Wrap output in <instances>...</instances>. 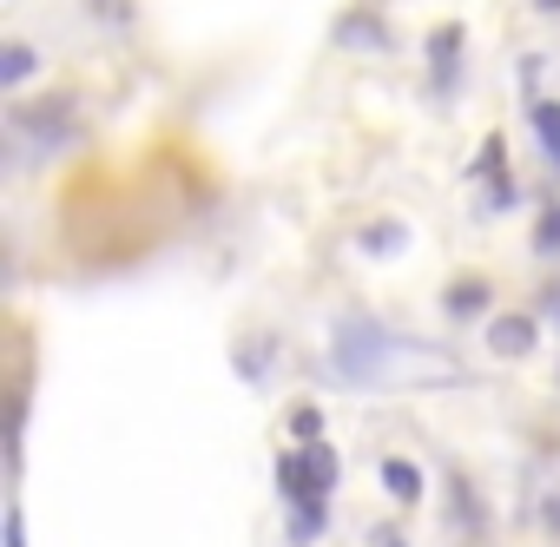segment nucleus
Returning a JSON list of instances; mask_svg holds the SVG:
<instances>
[{
	"mask_svg": "<svg viewBox=\"0 0 560 547\" xmlns=\"http://www.w3.org/2000/svg\"><path fill=\"white\" fill-rule=\"evenodd\" d=\"M8 119H14V132H40V139H54V146H60V139L73 132V100H40V106H14Z\"/></svg>",
	"mask_w": 560,
	"mask_h": 547,
	"instance_id": "f257e3e1",
	"label": "nucleus"
},
{
	"mask_svg": "<svg viewBox=\"0 0 560 547\" xmlns=\"http://www.w3.org/2000/svg\"><path fill=\"white\" fill-rule=\"evenodd\" d=\"M277 488H284L291 501H311V494H324V481H317V462H311V449H298V455H284V462H277Z\"/></svg>",
	"mask_w": 560,
	"mask_h": 547,
	"instance_id": "f03ea898",
	"label": "nucleus"
},
{
	"mask_svg": "<svg viewBox=\"0 0 560 547\" xmlns=\"http://www.w3.org/2000/svg\"><path fill=\"white\" fill-rule=\"evenodd\" d=\"M488 350L494 357H527L534 350V317H494L488 324Z\"/></svg>",
	"mask_w": 560,
	"mask_h": 547,
	"instance_id": "7ed1b4c3",
	"label": "nucleus"
},
{
	"mask_svg": "<svg viewBox=\"0 0 560 547\" xmlns=\"http://www.w3.org/2000/svg\"><path fill=\"white\" fill-rule=\"evenodd\" d=\"M455 54H462V27H435L429 40V67H435V93L455 86Z\"/></svg>",
	"mask_w": 560,
	"mask_h": 547,
	"instance_id": "20e7f679",
	"label": "nucleus"
},
{
	"mask_svg": "<svg viewBox=\"0 0 560 547\" xmlns=\"http://www.w3.org/2000/svg\"><path fill=\"white\" fill-rule=\"evenodd\" d=\"M383 488L396 501H422V468L416 462H383Z\"/></svg>",
	"mask_w": 560,
	"mask_h": 547,
	"instance_id": "39448f33",
	"label": "nucleus"
},
{
	"mask_svg": "<svg viewBox=\"0 0 560 547\" xmlns=\"http://www.w3.org/2000/svg\"><path fill=\"white\" fill-rule=\"evenodd\" d=\"M481 311H488V284L481 278H462L448 291V317H481Z\"/></svg>",
	"mask_w": 560,
	"mask_h": 547,
	"instance_id": "423d86ee",
	"label": "nucleus"
},
{
	"mask_svg": "<svg viewBox=\"0 0 560 547\" xmlns=\"http://www.w3.org/2000/svg\"><path fill=\"white\" fill-rule=\"evenodd\" d=\"M534 132H540V146H547V159L560 165V106H553V100H540V106H534Z\"/></svg>",
	"mask_w": 560,
	"mask_h": 547,
	"instance_id": "0eeeda50",
	"label": "nucleus"
},
{
	"mask_svg": "<svg viewBox=\"0 0 560 547\" xmlns=\"http://www.w3.org/2000/svg\"><path fill=\"white\" fill-rule=\"evenodd\" d=\"M27 73H34V54L14 40L8 54H0V86H27Z\"/></svg>",
	"mask_w": 560,
	"mask_h": 547,
	"instance_id": "6e6552de",
	"label": "nucleus"
},
{
	"mask_svg": "<svg viewBox=\"0 0 560 547\" xmlns=\"http://www.w3.org/2000/svg\"><path fill=\"white\" fill-rule=\"evenodd\" d=\"M324 521H330V514H324V494H311V501H298L291 534H298V540H311V534H324Z\"/></svg>",
	"mask_w": 560,
	"mask_h": 547,
	"instance_id": "1a4fd4ad",
	"label": "nucleus"
},
{
	"mask_svg": "<svg viewBox=\"0 0 560 547\" xmlns=\"http://www.w3.org/2000/svg\"><path fill=\"white\" fill-rule=\"evenodd\" d=\"M534 251H560V205L540 211V224H534Z\"/></svg>",
	"mask_w": 560,
	"mask_h": 547,
	"instance_id": "9d476101",
	"label": "nucleus"
},
{
	"mask_svg": "<svg viewBox=\"0 0 560 547\" xmlns=\"http://www.w3.org/2000/svg\"><path fill=\"white\" fill-rule=\"evenodd\" d=\"M396 237H402V224H376V231H363L370 251H396Z\"/></svg>",
	"mask_w": 560,
	"mask_h": 547,
	"instance_id": "9b49d317",
	"label": "nucleus"
},
{
	"mask_svg": "<svg viewBox=\"0 0 560 547\" xmlns=\"http://www.w3.org/2000/svg\"><path fill=\"white\" fill-rule=\"evenodd\" d=\"M291 429L311 442V435H324V416H317V409H298V416H291Z\"/></svg>",
	"mask_w": 560,
	"mask_h": 547,
	"instance_id": "f8f14e48",
	"label": "nucleus"
},
{
	"mask_svg": "<svg viewBox=\"0 0 560 547\" xmlns=\"http://www.w3.org/2000/svg\"><path fill=\"white\" fill-rule=\"evenodd\" d=\"M311 462H317V481L330 488V481H337V462H330V449H311Z\"/></svg>",
	"mask_w": 560,
	"mask_h": 547,
	"instance_id": "ddd939ff",
	"label": "nucleus"
},
{
	"mask_svg": "<svg viewBox=\"0 0 560 547\" xmlns=\"http://www.w3.org/2000/svg\"><path fill=\"white\" fill-rule=\"evenodd\" d=\"M370 547H402V534H396V527H376V534H370Z\"/></svg>",
	"mask_w": 560,
	"mask_h": 547,
	"instance_id": "4468645a",
	"label": "nucleus"
},
{
	"mask_svg": "<svg viewBox=\"0 0 560 547\" xmlns=\"http://www.w3.org/2000/svg\"><path fill=\"white\" fill-rule=\"evenodd\" d=\"M540 521H547V534H560V494L547 501V514H540Z\"/></svg>",
	"mask_w": 560,
	"mask_h": 547,
	"instance_id": "2eb2a0df",
	"label": "nucleus"
},
{
	"mask_svg": "<svg viewBox=\"0 0 560 547\" xmlns=\"http://www.w3.org/2000/svg\"><path fill=\"white\" fill-rule=\"evenodd\" d=\"M8 547H27V540H21V514H8Z\"/></svg>",
	"mask_w": 560,
	"mask_h": 547,
	"instance_id": "dca6fc26",
	"label": "nucleus"
},
{
	"mask_svg": "<svg viewBox=\"0 0 560 547\" xmlns=\"http://www.w3.org/2000/svg\"><path fill=\"white\" fill-rule=\"evenodd\" d=\"M534 8H547V14H560V0H534Z\"/></svg>",
	"mask_w": 560,
	"mask_h": 547,
	"instance_id": "f3484780",
	"label": "nucleus"
}]
</instances>
